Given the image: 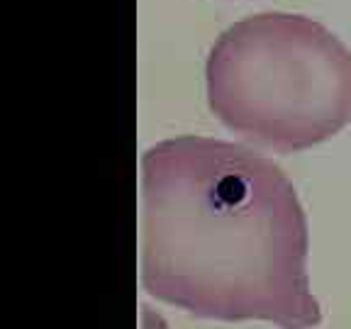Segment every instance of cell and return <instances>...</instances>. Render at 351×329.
Instances as JSON below:
<instances>
[{
	"label": "cell",
	"instance_id": "2",
	"mask_svg": "<svg viewBox=\"0 0 351 329\" xmlns=\"http://www.w3.org/2000/svg\"><path fill=\"white\" fill-rule=\"evenodd\" d=\"M205 81L227 130L280 154L327 142L351 122V51L305 15L258 12L227 27Z\"/></svg>",
	"mask_w": 351,
	"mask_h": 329
},
{
	"label": "cell",
	"instance_id": "1",
	"mask_svg": "<svg viewBox=\"0 0 351 329\" xmlns=\"http://www.w3.org/2000/svg\"><path fill=\"white\" fill-rule=\"evenodd\" d=\"M142 285L203 319L322 322L307 219L278 164L237 142L176 137L142 156Z\"/></svg>",
	"mask_w": 351,
	"mask_h": 329
}]
</instances>
